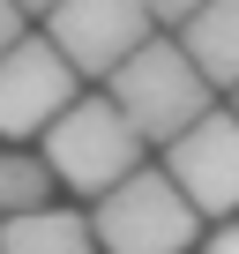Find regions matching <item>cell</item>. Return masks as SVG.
I'll list each match as a JSON object with an SVG mask.
<instances>
[{"mask_svg": "<svg viewBox=\"0 0 239 254\" xmlns=\"http://www.w3.org/2000/svg\"><path fill=\"white\" fill-rule=\"evenodd\" d=\"M0 254H97V239H90V217L82 209L30 202V209L0 217Z\"/></svg>", "mask_w": 239, "mask_h": 254, "instance_id": "cell-8", "label": "cell"}, {"mask_svg": "<svg viewBox=\"0 0 239 254\" xmlns=\"http://www.w3.org/2000/svg\"><path fill=\"white\" fill-rule=\"evenodd\" d=\"M82 217H90L97 254H194V247H202V217H194V202L165 180V165L127 172L120 187H105Z\"/></svg>", "mask_w": 239, "mask_h": 254, "instance_id": "cell-3", "label": "cell"}, {"mask_svg": "<svg viewBox=\"0 0 239 254\" xmlns=\"http://www.w3.org/2000/svg\"><path fill=\"white\" fill-rule=\"evenodd\" d=\"M15 8H23V15L38 23V15H53V8H60V0H15Z\"/></svg>", "mask_w": 239, "mask_h": 254, "instance_id": "cell-13", "label": "cell"}, {"mask_svg": "<svg viewBox=\"0 0 239 254\" xmlns=\"http://www.w3.org/2000/svg\"><path fill=\"white\" fill-rule=\"evenodd\" d=\"M142 8H150V23H157V30H179V23L202 8V0H142Z\"/></svg>", "mask_w": 239, "mask_h": 254, "instance_id": "cell-10", "label": "cell"}, {"mask_svg": "<svg viewBox=\"0 0 239 254\" xmlns=\"http://www.w3.org/2000/svg\"><path fill=\"white\" fill-rule=\"evenodd\" d=\"M82 90L90 82L45 45V30H23L0 53V142H38Z\"/></svg>", "mask_w": 239, "mask_h": 254, "instance_id": "cell-4", "label": "cell"}, {"mask_svg": "<svg viewBox=\"0 0 239 254\" xmlns=\"http://www.w3.org/2000/svg\"><path fill=\"white\" fill-rule=\"evenodd\" d=\"M97 90L127 112V127H135L142 142H157V150H165L172 135H187V127L209 112V97H217V90L194 75V60L179 53V38H165V30H157L150 45H135Z\"/></svg>", "mask_w": 239, "mask_h": 254, "instance_id": "cell-2", "label": "cell"}, {"mask_svg": "<svg viewBox=\"0 0 239 254\" xmlns=\"http://www.w3.org/2000/svg\"><path fill=\"white\" fill-rule=\"evenodd\" d=\"M224 112H232V120H239V90H232V105H224Z\"/></svg>", "mask_w": 239, "mask_h": 254, "instance_id": "cell-14", "label": "cell"}, {"mask_svg": "<svg viewBox=\"0 0 239 254\" xmlns=\"http://www.w3.org/2000/svg\"><path fill=\"white\" fill-rule=\"evenodd\" d=\"M165 180L194 202V217L209 224H224V217H239V120L224 112V105H209L187 135H172L165 142Z\"/></svg>", "mask_w": 239, "mask_h": 254, "instance_id": "cell-6", "label": "cell"}, {"mask_svg": "<svg viewBox=\"0 0 239 254\" xmlns=\"http://www.w3.org/2000/svg\"><path fill=\"white\" fill-rule=\"evenodd\" d=\"M30 202H53V180L30 150H0V217L8 209H30Z\"/></svg>", "mask_w": 239, "mask_h": 254, "instance_id": "cell-9", "label": "cell"}, {"mask_svg": "<svg viewBox=\"0 0 239 254\" xmlns=\"http://www.w3.org/2000/svg\"><path fill=\"white\" fill-rule=\"evenodd\" d=\"M23 30H30V15L15 8V0H0V53H8V45H15Z\"/></svg>", "mask_w": 239, "mask_h": 254, "instance_id": "cell-12", "label": "cell"}, {"mask_svg": "<svg viewBox=\"0 0 239 254\" xmlns=\"http://www.w3.org/2000/svg\"><path fill=\"white\" fill-rule=\"evenodd\" d=\"M38 23H45V45H53L82 82H105L135 45L157 38V23H150L142 0H60V8L38 15Z\"/></svg>", "mask_w": 239, "mask_h": 254, "instance_id": "cell-5", "label": "cell"}, {"mask_svg": "<svg viewBox=\"0 0 239 254\" xmlns=\"http://www.w3.org/2000/svg\"><path fill=\"white\" fill-rule=\"evenodd\" d=\"M172 38L209 90H239V0H202Z\"/></svg>", "mask_w": 239, "mask_h": 254, "instance_id": "cell-7", "label": "cell"}, {"mask_svg": "<svg viewBox=\"0 0 239 254\" xmlns=\"http://www.w3.org/2000/svg\"><path fill=\"white\" fill-rule=\"evenodd\" d=\"M38 165H45V180L53 187H67V194H82V202H97L105 187H120L127 172H142L150 165V142L127 127V112H120L105 90H82L45 135H38Z\"/></svg>", "mask_w": 239, "mask_h": 254, "instance_id": "cell-1", "label": "cell"}, {"mask_svg": "<svg viewBox=\"0 0 239 254\" xmlns=\"http://www.w3.org/2000/svg\"><path fill=\"white\" fill-rule=\"evenodd\" d=\"M194 254H239V217H224L217 232H202V247Z\"/></svg>", "mask_w": 239, "mask_h": 254, "instance_id": "cell-11", "label": "cell"}]
</instances>
